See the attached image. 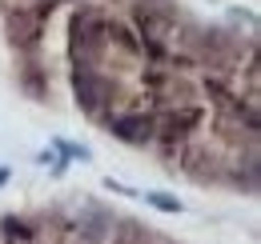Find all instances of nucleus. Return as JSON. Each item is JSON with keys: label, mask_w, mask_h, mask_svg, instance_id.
<instances>
[{"label": "nucleus", "mask_w": 261, "mask_h": 244, "mask_svg": "<svg viewBox=\"0 0 261 244\" xmlns=\"http://www.w3.org/2000/svg\"><path fill=\"white\" fill-rule=\"evenodd\" d=\"M0 244H165L145 228L105 212L76 216H4Z\"/></svg>", "instance_id": "f257e3e1"}, {"label": "nucleus", "mask_w": 261, "mask_h": 244, "mask_svg": "<svg viewBox=\"0 0 261 244\" xmlns=\"http://www.w3.org/2000/svg\"><path fill=\"white\" fill-rule=\"evenodd\" d=\"M109 132L121 136V140H133V144H149V140H157V116H149V112L113 116V120H109Z\"/></svg>", "instance_id": "f03ea898"}]
</instances>
